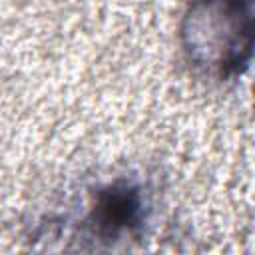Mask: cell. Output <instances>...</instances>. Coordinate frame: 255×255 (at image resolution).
<instances>
[{
    "mask_svg": "<svg viewBox=\"0 0 255 255\" xmlns=\"http://www.w3.org/2000/svg\"><path fill=\"white\" fill-rule=\"evenodd\" d=\"M143 195L128 181H116L96 193L90 221L98 235L116 237L135 231L143 221Z\"/></svg>",
    "mask_w": 255,
    "mask_h": 255,
    "instance_id": "1",
    "label": "cell"
}]
</instances>
